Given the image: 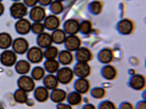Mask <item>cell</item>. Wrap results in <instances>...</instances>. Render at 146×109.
<instances>
[{
	"mask_svg": "<svg viewBox=\"0 0 146 109\" xmlns=\"http://www.w3.org/2000/svg\"><path fill=\"white\" fill-rule=\"evenodd\" d=\"M10 13L13 18L19 19L25 18L29 14V7L23 2H14L10 7Z\"/></svg>",
	"mask_w": 146,
	"mask_h": 109,
	"instance_id": "6da1fadb",
	"label": "cell"
},
{
	"mask_svg": "<svg viewBox=\"0 0 146 109\" xmlns=\"http://www.w3.org/2000/svg\"><path fill=\"white\" fill-rule=\"evenodd\" d=\"M12 47L16 54H23L28 52L29 44L28 40L24 37H18L13 40Z\"/></svg>",
	"mask_w": 146,
	"mask_h": 109,
	"instance_id": "7a4b0ae2",
	"label": "cell"
},
{
	"mask_svg": "<svg viewBox=\"0 0 146 109\" xmlns=\"http://www.w3.org/2000/svg\"><path fill=\"white\" fill-rule=\"evenodd\" d=\"M13 50L5 49L0 55V62L5 66H12L16 64L17 56Z\"/></svg>",
	"mask_w": 146,
	"mask_h": 109,
	"instance_id": "3957f363",
	"label": "cell"
},
{
	"mask_svg": "<svg viewBox=\"0 0 146 109\" xmlns=\"http://www.w3.org/2000/svg\"><path fill=\"white\" fill-rule=\"evenodd\" d=\"M29 13L31 20L34 22H42L46 17L45 8L40 5L31 7Z\"/></svg>",
	"mask_w": 146,
	"mask_h": 109,
	"instance_id": "277c9868",
	"label": "cell"
},
{
	"mask_svg": "<svg viewBox=\"0 0 146 109\" xmlns=\"http://www.w3.org/2000/svg\"><path fill=\"white\" fill-rule=\"evenodd\" d=\"M27 53V58L31 63L38 64L42 61L44 58V53L42 49L39 47H32L29 49Z\"/></svg>",
	"mask_w": 146,
	"mask_h": 109,
	"instance_id": "5b68a950",
	"label": "cell"
},
{
	"mask_svg": "<svg viewBox=\"0 0 146 109\" xmlns=\"http://www.w3.org/2000/svg\"><path fill=\"white\" fill-rule=\"evenodd\" d=\"M18 85L19 89L25 92H30L33 91L35 88V83L31 77L27 75H22L18 80Z\"/></svg>",
	"mask_w": 146,
	"mask_h": 109,
	"instance_id": "8992f818",
	"label": "cell"
},
{
	"mask_svg": "<svg viewBox=\"0 0 146 109\" xmlns=\"http://www.w3.org/2000/svg\"><path fill=\"white\" fill-rule=\"evenodd\" d=\"M31 24L30 20L26 18L19 19L15 24V30L20 35H27L31 31Z\"/></svg>",
	"mask_w": 146,
	"mask_h": 109,
	"instance_id": "52a82bcc",
	"label": "cell"
},
{
	"mask_svg": "<svg viewBox=\"0 0 146 109\" xmlns=\"http://www.w3.org/2000/svg\"><path fill=\"white\" fill-rule=\"evenodd\" d=\"M43 21L45 29L46 28L49 30L54 31L57 30L60 23L58 18L54 14L46 16Z\"/></svg>",
	"mask_w": 146,
	"mask_h": 109,
	"instance_id": "ba28073f",
	"label": "cell"
},
{
	"mask_svg": "<svg viewBox=\"0 0 146 109\" xmlns=\"http://www.w3.org/2000/svg\"><path fill=\"white\" fill-rule=\"evenodd\" d=\"M36 42L38 47L41 48H47L51 46L52 42L51 35L44 32L38 35Z\"/></svg>",
	"mask_w": 146,
	"mask_h": 109,
	"instance_id": "9c48e42d",
	"label": "cell"
},
{
	"mask_svg": "<svg viewBox=\"0 0 146 109\" xmlns=\"http://www.w3.org/2000/svg\"><path fill=\"white\" fill-rule=\"evenodd\" d=\"M15 65L16 71L22 75H25L29 73L31 68L29 61L25 60H21L17 61Z\"/></svg>",
	"mask_w": 146,
	"mask_h": 109,
	"instance_id": "30bf717a",
	"label": "cell"
},
{
	"mask_svg": "<svg viewBox=\"0 0 146 109\" xmlns=\"http://www.w3.org/2000/svg\"><path fill=\"white\" fill-rule=\"evenodd\" d=\"M13 41L12 37L10 34L6 32L0 33V49H8L11 47Z\"/></svg>",
	"mask_w": 146,
	"mask_h": 109,
	"instance_id": "8fae6325",
	"label": "cell"
},
{
	"mask_svg": "<svg viewBox=\"0 0 146 109\" xmlns=\"http://www.w3.org/2000/svg\"><path fill=\"white\" fill-rule=\"evenodd\" d=\"M34 95L36 100L39 102H42L48 99L49 94L46 88L40 86L36 89Z\"/></svg>",
	"mask_w": 146,
	"mask_h": 109,
	"instance_id": "7c38bea8",
	"label": "cell"
},
{
	"mask_svg": "<svg viewBox=\"0 0 146 109\" xmlns=\"http://www.w3.org/2000/svg\"><path fill=\"white\" fill-rule=\"evenodd\" d=\"M64 28L66 32L73 35L78 31L79 29V25L77 21L73 20H70L66 22Z\"/></svg>",
	"mask_w": 146,
	"mask_h": 109,
	"instance_id": "4fadbf2b",
	"label": "cell"
},
{
	"mask_svg": "<svg viewBox=\"0 0 146 109\" xmlns=\"http://www.w3.org/2000/svg\"><path fill=\"white\" fill-rule=\"evenodd\" d=\"M52 42L56 43H61L66 40V34L65 32L61 30L53 31L51 35Z\"/></svg>",
	"mask_w": 146,
	"mask_h": 109,
	"instance_id": "5bb4252c",
	"label": "cell"
},
{
	"mask_svg": "<svg viewBox=\"0 0 146 109\" xmlns=\"http://www.w3.org/2000/svg\"><path fill=\"white\" fill-rule=\"evenodd\" d=\"M14 98L15 100L18 103H26L28 99L27 93L24 90L19 89L15 91L14 94Z\"/></svg>",
	"mask_w": 146,
	"mask_h": 109,
	"instance_id": "9a60e30c",
	"label": "cell"
},
{
	"mask_svg": "<svg viewBox=\"0 0 146 109\" xmlns=\"http://www.w3.org/2000/svg\"><path fill=\"white\" fill-rule=\"evenodd\" d=\"M119 31L123 34H129L132 30V24L129 20H123L119 23Z\"/></svg>",
	"mask_w": 146,
	"mask_h": 109,
	"instance_id": "2e32d148",
	"label": "cell"
},
{
	"mask_svg": "<svg viewBox=\"0 0 146 109\" xmlns=\"http://www.w3.org/2000/svg\"><path fill=\"white\" fill-rule=\"evenodd\" d=\"M45 74V70L41 66H36L32 70L31 72V77L34 80H41L44 77Z\"/></svg>",
	"mask_w": 146,
	"mask_h": 109,
	"instance_id": "e0dca14e",
	"label": "cell"
},
{
	"mask_svg": "<svg viewBox=\"0 0 146 109\" xmlns=\"http://www.w3.org/2000/svg\"><path fill=\"white\" fill-rule=\"evenodd\" d=\"M43 83L45 87L47 89H52L55 87L57 85V80L54 76L48 75L44 78Z\"/></svg>",
	"mask_w": 146,
	"mask_h": 109,
	"instance_id": "ac0fdd59",
	"label": "cell"
},
{
	"mask_svg": "<svg viewBox=\"0 0 146 109\" xmlns=\"http://www.w3.org/2000/svg\"><path fill=\"white\" fill-rule=\"evenodd\" d=\"M58 63L54 59L48 60L44 63V67L48 72H55L58 68Z\"/></svg>",
	"mask_w": 146,
	"mask_h": 109,
	"instance_id": "d6986e66",
	"label": "cell"
},
{
	"mask_svg": "<svg viewBox=\"0 0 146 109\" xmlns=\"http://www.w3.org/2000/svg\"><path fill=\"white\" fill-rule=\"evenodd\" d=\"M43 53L44 57L48 60L54 59L58 55V50L55 47L50 46L46 48Z\"/></svg>",
	"mask_w": 146,
	"mask_h": 109,
	"instance_id": "ffe728a7",
	"label": "cell"
},
{
	"mask_svg": "<svg viewBox=\"0 0 146 109\" xmlns=\"http://www.w3.org/2000/svg\"><path fill=\"white\" fill-rule=\"evenodd\" d=\"M66 45L70 49H75L78 47L80 44V41L77 37L70 36L66 39Z\"/></svg>",
	"mask_w": 146,
	"mask_h": 109,
	"instance_id": "44dd1931",
	"label": "cell"
},
{
	"mask_svg": "<svg viewBox=\"0 0 146 109\" xmlns=\"http://www.w3.org/2000/svg\"><path fill=\"white\" fill-rule=\"evenodd\" d=\"M45 27L42 22H35L31 24V31L35 34L39 35L44 32Z\"/></svg>",
	"mask_w": 146,
	"mask_h": 109,
	"instance_id": "7402d4cb",
	"label": "cell"
},
{
	"mask_svg": "<svg viewBox=\"0 0 146 109\" xmlns=\"http://www.w3.org/2000/svg\"><path fill=\"white\" fill-rule=\"evenodd\" d=\"M50 9L53 13L59 14L63 11V6L60 2L56 1L50 4Z\"/></svg>",
	"mask_w": 146,
	"mask_h": 109,
	"instance_id": "603a6c76",
	"label": "cell"
},
{
	"mask_svg": "<svg viewBox=\"0 0 146 109\" xmlns=\"http://www.w3.org/2000/svg\"><path fill=\"white\" fill-rule=\"evenodd\" d=\"M79 29L84 33H88L91 29L90 24L88 21H84L82 23L81 26H79Z\"/></svg>",
	"mask_w": 146,
	"mask_h": 109,
	"instance_id": "cb8c5ba5",
	"label": "cell"
},
{
	"mask_svg": "<svg viewBox=\"0 0 146 109\" xmlns=\"http://www.w3.org/2000/svg\"><path fill=\"white\" fill-rule=\"evenodd\" d=\"M69 53H66V52H62L60 55V60L62 63H65L66 60V62H68V60L71 59V56H70Z\"/></svg>",
	"mask_w": 146,
	"mask_h": 109,
	"instance_id": "d4e9b609",
	"label": "cell"
},
{
	"mask_svg": "<svg viewBox=\"0 0 146 109\" xmlns=\"http://www.w3.org/2000/svg\"><path fill=\"white\" fill-rule=\"evenodd\" d=\"M101 5L99 2H94L91 4V9L95 14H98L101 10Z\"/></svg>",
	"mask_w": 146,
	"mask_h": 109,
	"instance_id": "484cf974",
	"label": "cell"
},
{
	"mask_svg": "<svg viewBox=\"0 0 146 109\" xmlns=\"http://www.w3.org/2000/svg\"><path fill=\"white\" fill-rule=\"evenodd\" d=\"M23 2L28 7H32L37 5L38 0H23Z\"/></svg>",
	"mask_w": 146,
	"mask_h": 109,
	"instance_id": "4316f807",
	"label": "cell"
},
{
	"mask_svg": "<svg viewBox=\"0 0 146 109\" xmlns=\"http://www.w3.org/2000/svg\"><path fill=\"white\" fill-rule=\"evenodd\" d=\"M52 2V0H38V3L41 6L45 7L50 5Z\"/></svg>",
	"mask_w": 146,
	"mask_h": 109,
	"instance_id": "83f0119b",
	"label": "cell"
},
{
	"mask_svg": "<svg viewBox=\"0 0 146 109\" xmlns=\"http://www.w3.org/2000/svg\"><path fill=\"white\" fill-rule=\"evenodd\" d=\"M5 7L4 4L0 1V16L3 14L5 12Z\"/></svg>",
	"mask_w": 146,
	"mask_h": 109,
	"instance_id": "f1b7e54d",
	"label": "cell"
},
{
	"mask_svg": "<svg viewBox=\"0 0 146 109\" xmlns=\"http://www.w3.org/2000/svg\"><path fill=\"white\" fill-rule=\"evenodd\" d=\"M34 102H34L33 100L31 99H28L27 100V101L26 102V103L29 106H33L34 104H35Z\"/></svg>",
	"mask_w": 146,
	"mask_h": 109,
	"instance_id": "f546056e",
	"label": "cell"
},
{
	"mask_svg": "<svg viewBox=\"0 0 146 109\" xmlns=\"http://www.w3.org/2000/svg\"><path fill=\"white\" fill-rule=\"evenodd\" d=\"M12 1H14V2L19 1H20L21 0H12Z\"/></svg>",
	"mask_w": 146,
	"mask_h": 109,
	"instance_id": "4dcf8cb0",
	"label": "cell"
},
{
	"mask_svg": "<svg viewBox=\"0 0 146 109\" xmlns=\"http://www.w3.org/2000/svg\"><path fill=\"white\" fill-rule=\"evenodd\" d=\"M56 1H64V0H56Z\"/></svg>",
	"mask_w": 146,
	"mask_h": 109,
	"instance_id": "1f68e13d",
	"label": "cell"
},
{
	"mask_svg": "<svg viewBox=\"0 0 146 109\" xmlns=\"http://www.w3.org/2000/svg\"><path fill=\"white\" fill-rule=\"evenodd\" d=\"M2 0H0V1H2Z\"/></svg>",
	"mask_w": 146,
	"mask_h": 109,
	"instance_id": "d6a6232c",
	"label": "cell"
}]
</instances>
